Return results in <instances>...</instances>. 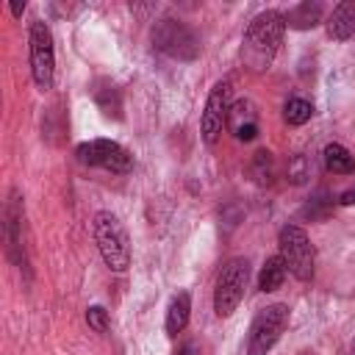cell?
Listing matches in <instances>:
<instances>
[{
  "mask_svg": "<svg viewBox=\"0 0 355 355\" xmlns=\"http://www.w3.org/2000/svg\"><path fill=\"white\" fill-rule=\"evenodd\" d=\"M283 28H286V17L280 11H263L250 22L241 42V61L252 72H263L272 64L283 39Z\"/></svg>",
  "mask_w": 355,
  "mask_h": 355,
  "instance_id": "obj_1",
  "label": "cell"
},
{
  "mask_svg": "<svg viewBox=\"0 0 355 355\" xmlns=\"http://www.w3.org/2000/svg\"><path fill=\"white\" fill-rule=\"evenodd\" d=\"M94 241L100 247V255L108 269L125 272L130 263V239L125 225L111 214V211H97L94 214Z\"/></svg>",
  "mask_w": 355,
  "mask_h": 355,
  "instance_id": "obj_2",
  "label": "cell"
},
{
  "mask_svg": "<svg viewBox=\"0 0 355 355\" xmlns=\"http://www.w3.org/2000/svg\"><path fill=\"white\" fill-rule=\"evenodd\" d=\"M247 280H250V263L244 258H230L219 269V277L214 286V311L219 316H230L239 308L244 288H247Z\"/></svg>",
  "mask_w": 355,
  "mask_h": 355,
  "instance_id": "obj_3",
  "label": "cell"
},
{
  "mask_svg": "<svg viewBox=\"0 0 355 355\" xmlns=\"http://www.w3.org/2000/svg\"><path fill=\"white\" fill-rule=\"evenodd\" d=\"M286 324H288V305H280V302H277V305L263 308V311L252 319V324H250L247 355H266V352L277 344V338L283 336Z\"/></svg>",
  "mask_w": 355,
  "mask_h": 355,
  "instance_id": "obj_4",
  "label": "cell"
},
{
  "mask_svg": "<svg viewBox=\"0 0 355 355\" xmlns=\"http://www.w3.org/2000/svg\"><path fill=\"white\" fill-rule=\"evenodd\" d=\"M277 244H280V258L286 269L297 280H311L313 277V247L308 241V233L297 225H286L280 230Z\"/></svg>",
  "mask_w": 355,
  "mask_h": 355,
  "instance_id": "obj_5",
  "label": "cell"
},
{
  "mask_svg": "<svg viewBox=\"0 0 355 355\" xmlns=\"http://www.w3.org/2000/svg\"><path fill=\"white\" fill-rule=\"evenodd\" d=\"M31 72L33 80L42 92L53 86V72H55V53H53V33L47 22L33 19L31 22Z\"/></svg>",
  "mask_w": 355,
  "mask_h": 355,
  "instance_id": "obj_6",
  "label": "cell"
},
{
  "mask_svg": "<svg viewBox=\"0 0 355 355\" xmlns=\"http://www.w3.org/2000/svg\"><path fill=\"white\" fill-rule=\"evenodd\" d=\"M153 44H155V50H161L172 58H183V61H189L200 53V42L191 33V28H186L178 19H161L153 28Z\"/></svg>",
  "mask_w": 355,
  "mask_h": 355,
  "instance_id": "obj_7",
  "label": "cell"
},
{
  "mask_svg": "<svg viewBox=\"0 0 355 355\" xmlns=\"http://www.w3.org/2000/svg\"><path fill=\"white\" fill-rule=\"evenodd\" d=\"M75 155H78L80 164H86V166H103V169H108V172H128L130 164H133L130 153H128L122 144L111 141V139H92V141H83V144H78Z\"/></svg>",
  "mask_w": 355,
  "mask_h": 355,
  "instance_id": "obj_8",
  "label": "cell"
},
{
  "mask_svg": "<svg viewBox=\"0 0 355 355\" xmlns=\"http://www.w3.org/2000/svg\"><path fill=\"white\" fill-rule=\"evenodd\" d=\"M230 80H219L211 94H208V103H205V111H202V141L205 144H216L225 125H227V116H230Z\"/></svg>",
  "mask_w": 355,
  "mask_h": 355,
  "instance_id": "obj_9",
  "label": "cell"
},
{
  "mask_svg": "<svg viewBox=\"0 0 355 355\" xmlns=\"http://www.w3.org/2000/svg\"><path fill=\"white\" fill-rule=\"evenodd\" d=\"M327 31L333 39H349L355 33V0H347L333 8L327 19Z\"/></svg>",
  "mask_w": 355,
  "mask_h": 355,
  "instance_id": "obj_10",
  "label": "cell"
},
{
  "mask_svg": "<svg viewBox=\"0 0 355 355\" xmlns=\"http://www.w3.org/2000/svg\"><path fill=\"white\" fill-rule=\"evenodd\" d=\"M189 316H191V297H189V291H180L172 297V302L166 308V333L178 336L189 324Z\"/></svg>",
  "mask_w": 355,
  "mask_h": 355,
  "instance_id": "obj_11",
  "label": "cell"
},
{
  "mask_svg": "<svg viewBox=\"0 0 355 355\" xmlns=\"http://www.w3.org/2000/svg\"><path fill=\"white\" fill-rule=\"evenodd\" d=\"M283 17H286V25H288V28L305 31V28H313V25L322 19V6L308 0V3H300V6L288 8V14H283Z\"/></svg>",
  "mask_w": 355,
  "mask_h": 355,
  "instance_id": "obj_12",
  "label": "cell"
},
{
  "mask_svg": "<svg viewBox=\"0 0 355 355\" xmlns=\"http://www.w3.org/2000/svg\"><path fill=\"white\" fill-rule=\"evenodd\" d=\"M19 227H22V205H19V194L14 191L11 194V202H8V250L17 258V263L25 261V255H19V247H22Z\"/></svg>",
  "mask_w": 355,
  "mask_h": 355,
  "instance_id": "obj_13",
  "label": "cell"
},
{
  "mask_svg": "<svg viewBox=\"0 0 355 355\" xmlns=\"http://www.w3.org/2000/svg\"><path fill=\"white\" fill-rule=\"evenodd\" d=\"M286 272L288 269H286L280 255L266 258V263L261 266V275H258V288L261 291H277L283 286V280H286Z\"/></svg>",
  "mask_w": 355,
  "mask_h": 355,
  "instance_id": "obj_14",
  "label": "cell"
},
{
  "mask_svg": "<svg viewBox=\"0 0 355 355\" xmlns=\"http://www.w3.org/2000/svg\"><path fill=\"white\" fill-rule=\"evenodd\" d=\"M324 166L333 175H349V172H355V158L344 144H327L324 147Z\"/></svg>",
  "mask_w": 355,
  "mask_h": 355,
  "instance_id": "obj_15",
  "label": "cell"
},
{
  "mask_svg": "<svg viewBox=\"0 0 355 355\" xmlns=\"http://www.w3.org/2000/svg\"><path fill=\"white\" fill-rule=\"evenodd\" d=\"M311 116H313V105L308 100H302V97H291L286 103V108H283V119L288 125H305Z\"/></svg>",
  "mask_w": 355,
  "mask_h": 355,
  "instance_id": "obj_16",
  "label": "cell"
},
{
  "mask_svg": "<svg viewBox=\"0 0 355 355\" xmlns=\"http://www.w3.org/2000/svg\"><path fill=\"white\" fill-rule=\"evenodd\" d=\"M86 322H89V327H92V330L105 333V330H108V313H105V308L92 305V308L86 311Z\"/></svg>",
  "mask_w": 355,
  "mask_h": 355,
  "instance_id": "obj_17",
  "label": "cell"
},
{
  "mask_svg": "<svg viewBox=\"0 0 355 355\" xmlns=\"http://www.w3.org/2000/svg\"><path fill=\"white\" fill-rule=\"evenodd\" d=\"M338 202H341V205H355V186H352V189H347V191L338 197Z\"/></svg>",
  "mask_w": 355,
  "mask_h": 355,
  "instance_id": "obj_18",
  "label": "cell"
},
{
  "mask_svg": "<svg viewBox=\"0 0 355 355\" xmlns=\"http://www.w3.org/2000/svg\"><path fill=\"white\" fill-rule=\"evenodd\" d=\"M175 355H194V344H183V347H180Z\"/></svg>",
  "mask_w": 355,
  "mask_h": 355,
  "instance_id": "obj_19",
  "label": "cell"
},
{
  "mask_svg": "<svg viewBox=\"0 0 355 355\" xmlns=\"http://www.w3.org/2000/svg\"><path fill=\"white\" fill-rule=\"evenodd\" d=\"M22 11H25V3H11V14H14V17H19Z\"/></svg>",
  "mask_w": 355,
  "mask_h": 355,
  "instance_id": "obj_20",
  "label": "cell"
}]
</instances>
